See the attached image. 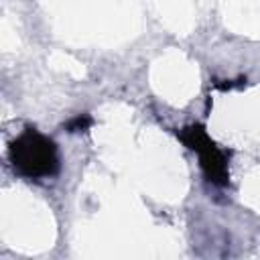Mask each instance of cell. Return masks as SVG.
Listing matches in <instances>:
<instances>
[{
    "label": "cell",
    "instance_id": "7a4b0ae2",
    "mask_svg": "<svg viewBox=\"0 0 260 260\" xmlns=\"http://www.w3.org/2000/svg\"><path fill=\"white\" fill-rule=\"evenodd\" d=\"M183 140L201 154V167L207 173L209 181L223 185L225 183V158L221 156V152L209 142L207 134L203 132V128L199 126H191L185 130Z\"/></svg>",
    "mask_w": 260,
    "mask_h": 260
},
{
    "label": "cell",
    "instance_id": "3957f363",
    "mask_svg": "<svg viewBox=\"0 0 260 260\" xmlns=\"http://www.w3.org/2000/svg\"><path fill=\"white\" fill-rule=\"evenodd\" d=\"M87 124H89V118H81V116H79V118H75L67 128L73 132V130H81V128H85Z\"/></svg>",
    "mask_w": 260,
    "mask_h": 260
},
{
    "label": "cell",
    "instance_id": "6da1fadb",
    "mask_svg": "<svg viewBox=\"0 0 260 260\" xmlns=\"http://www.w3.org/2000/svg\"><path fill=\"white\" fill-rule=\"evenodd\" d=\"M10 160L20 175L30 179L49 177L59 165L55 144L37 130H26L18 140H14L10 146Z\"/></svg>",
    "mask_w": 260,
    "mask_h": 260
}]
</instances>
